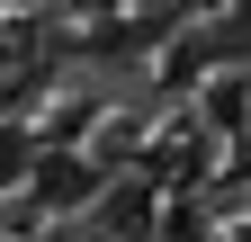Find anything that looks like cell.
<instances>
[{"label": "cell", "instance_id": "obj_1", "mask_svg": "<svg viewBox=\"0 0 251 242\" xmlns=\"http://www.w3.org/2000/svg\"><path fill=\"white\" fill-rule=\"evenodd\" d=\"M27 189H36L45 206H90V197H99V170H90L81 153H36V170H27Z\"/></svg>", "mask_w": 251, "mask_h": 242}, {"label": "cell", "instance_id": "obj_2", "mask_svg": "<svg viewBox=\"0 0 251 242\" xmlns=\"http://www.w3.org/2000/svg\"><path fill=\"white\" fill-rule=\"evenodd\" d=\"M99 224H108L117 242H144V233H152V206H144V189H99Z\"/></svg>", "mask_w": 251, "mask_h": 242}, {"label": "cell", "instance_id": "obj_3", "mask_svg": "<svg viewBox=\"0 0 251 242\" xmlns=\"http://www.w3.org/2000/svg\"><path fill=\"white\" fill-rule=\"evenodd\" d=\"M27 170H36V144H27L18 126H0V189H18Z\"/></svg>", "mask_w": 251, "mask_h": 242}, {"label": "cell", "instance_id": "obj_4", "mask_svg": "<svg viewBox=\"0 0 251 242\" xmlns=\"http://www.w3.org/2000/svg\"><path fill=\"white\" fill-rule=\"evenodd\" d=\"M63 242H117V233H108V224H90V233H63Z\"/></svg>", "mask_w": 251, "mask_h": 242}]
</instances>
